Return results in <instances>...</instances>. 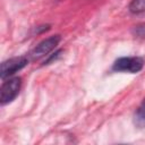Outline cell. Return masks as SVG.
<instances>
[{
    "label": "cell",
    "instance_id": "cell-6",
    "mask_svg": "<svg viewBox=\"0 0 145 145\" xmlns=\"http://www.w3.org/2000/svg\"><path fill=\"white\" fill-rule=\"evenodd\" d=\"M131 14H142L145 11V0H131L128 7Z\"/></svg>",
    "mask_w": 145,
    "mask_h": 145
},
{
    "label": "cell",
    "instance_id": "cell-2",
    "mask_svg": "<svg viewBox=\"0 0 145 145\" xmlns=\"http://www.w3.org/2000/svg\"><path fill=\"white\" fill-rule=\"evenodd\" d=\"M61 40L60 35H52L45 40H43L42 42H40L28 54V59L29 60H39L45 56H48L52 50L56 49V46L59 44Z\"/></svg>",
    "mask_w": 145,
    "mask_h": 145
},
{
    "label": "cell",
    "instance_id": "cell-7",
    "mask_svg": "<svg viewBox=\"0 0 145 145\" xmlns=\"http://www.w3.org/2000/svg\"><path fill=\"white\" fill-rule=\"evenodd\" d=\"M61 52H62L61 50H58V51H56V52H54L52 56H50V57H49V59H48V60H45V61H44V65H48V63H50L51 61H53V60H56L57 58H59Z\"/></svg>",
    "mask_w": 145,
    "mask_h": 145
},
{
    "label": "cell",
    "instance_id": "cell-4",
    "mask_svg": "<svg viewBox=\"0 0 145 145\" xmlns=\"http://www.w3.org/2000/svg\"><path fill=\"white\" fill-rule=\"evenodd\" d=\"M28 61L29 59L27 57H15L3 61L1 63V79L9 78L11 75L23 69L25 66H27Z\"/></svg>",
    "mask_w": 145,
    "mask_h": 145
},
{
    "label": "cell",
    "instance_id": "cell-5",
    "mask_svg": "<svg viewBox=\"0 0 145 145\" xmlns=\"http://www.w3.org/2000/svg\"><path fill=\"white\" fill-rule=\"evenodd\" d=\"M134 123L138 128H144L145 127V99L142 101V103L139 104V106L135 111Z\"/></svg>",
    "mask_w": 145,
    "mask_h": 145
},
{
    "label": "cell",
    "instance_id": "cell-1",
    "mask_svg": "<svg viewBox=\"0 0 145 145\" xmlns=\"http://www.w3.org/2000/svg\"><path fill=\"white\" fill-rule=\"evenodd\" d=\"M22 86V79L19 77H12L5 80L0 88V102L2 105L11 102L19 93Z\"/></svg>",
    "mask_w": 145,
    "mask_h": 145
},
{
    "label": "cell",
    "instance_id": "cell-3",
    "mask_svg": "<svg viewBox=\"0 0 145 145\" xmlns=\"http://www.w3.org/2000/svg\"><path fill=\"white\" fill-rule=\"evenodd\" d=\"M144 67V60L139 57H122L114 61L112 69L114 71H123L136 74Z\"/></svg>",
    "mask_w": 145,
    "mask_h": 145
}]
</instances>
